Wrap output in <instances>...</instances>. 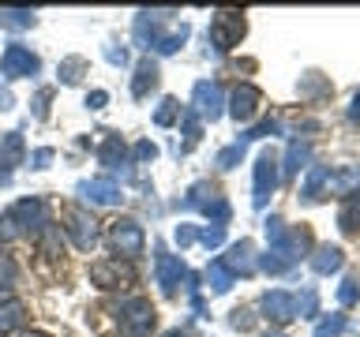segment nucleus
Masks as SVG:
<instances>
[{
    "mask_svg": "<svg viewBox=\"0 0 360 337\" xmlns=\"http://www.w3.org/2000/svg\"><path fill=\"white\" fill-rule=\"evenodd\" d=\"M162 15H169V11H139V15H135V41H139L143 49H154V53H176L188 38V27L180 22L173 34H162L158 30Z\"/></svg>",
    "mask_w": 360,
    "mask_h": 337,
    "instance_id": "f257e3e1",
    "label": "nucleus"
},
{
    "mask_svg": "<svg viewBox=\"0 0 360 337\" xmlns=\"http://www.w3.org/2000/svg\"><path fill=\"white\" fill-rule=\"evenodd\" d=\"M180 210H199V213H207V218H214V225L229 221V202H225L221 191L214 184H207V180H199V184L188 187V195L180 199Z\"/></svg>",
    "mask_w": 360,
    "mask_h": 337,
    "instance_id": "f03ea898",
    "label": "nucleus"
},
{
    "mask_svg": "<svg viewBox=\"0 0 360 337\" xmlns=\"http://www.w3.org/2000/svg\"><path fill=\"white\" fill-rule=\"evenodd\" d=\"M117 322H120V333L124 337H150L158 315L150 308V300L131 296V300H124L120 308H117Z\"/></svg>",
    "mask_w": 360,
    "mask_h": 337,
    "instance_id": "7ed1b4c3",
    "label": "nucleus"
},
{
    "mask_svg": "<svg viewBox=\"0 0 360 337\" xmlns=\"http://www.w3.org/2000/svg\"><path fill=\"white\" fill-rule=\"evenodd\" d=\"M278 176H281V161H278V154L274 150H263L255 157V206L263 210L270 195H274V187H278Z\"/></svg>",
    "mask_w": 360,
    "mask_h": 337,
    "instance_id": "20e7f679",
    "label": "nucleus"
},
{
    "mask_svg": "<svg viewBox=\"0 0 360 337\" xmlns=\"http://www.w3.org/2000/svg\"><path fill=\"white\" fill-rule=\"evenodd\" d=\"M244 38V15L240 11H218L210 22V41L218 53H229L233 45H240Z\"/></svg>",
    "mask_w": 360,
    "mask_h": 337,
    "instance_id": "39448f33",
    "label": "nucleus"
},
{
    "mask_svg": "<svg viewBox=\"0 0 360 337\" xmlns=\"http://www.w3.org/2000/svg\"><path fill=\"white\" fill-rule=\"evenodd\" d=\"M109 244L117 247V251H120L124 258L143 255V244H146L143 225H139V221H131V218H117V221L109 225Z\"/></svg>",
    "mask_w": 360,
    "mask_h": 337,
    "instance_id": "423d86ee",
    "label": "nucleus"
},
{
    "mask_svg": "<svg viewBox=\"0 0 360 337\" xmlns=\"http://www.w3.org/2000/svg\"><path fill=\"white\" fill-rule=\"evenodd\" d=\"M64 229H68V236H72V244L79 247V251H94L98 229H94V218H90L83 206H68L64 210Z\"/></svg>",
    "mask_w": 360,
    "mask_h": 337,
    "instance_id": "0eeeda50",
    "label": "nucleus"
},
{
    "mask_svg": "<svg viewBox=\"0 0 360 337\" xmlns=\"http://www.w3.org/2000/svg\"><path fill=\"white\" fill-rule=\"evenodd\" d=\"M38 67H41V60L27 49V45H19V41H11L4 49V56H0V75H4V79L38 75Z\"/></svg>",
    "mask_w": 360,
    "mask_h": 337,
    "instance_id": "6e6552de",
    "label": "nucleus"
},
{
    "mask_svg": "<svg viewBox=\"0 0 360 337\" xmlns=\"http://www.w3.org/2000/svg\"><path fill=\"white\" fill-rule=\"evenodd\" d=\"M221 86L210 83V79H202V83H195V90H191V112H195L199 120H218L221 117Z\"/></svg>",
    "mask_w": 360,
    "mask_h": 337,
    "instance_id": "1a4fd4ad",
    "label": "nucleus"
},
{
    "mask_svg": "<svg viewBox=\"0 0 360 337\" xmlns=\"http://www.w3.org/2000/svg\"><path fill=\"white\" fill-rule=\"evenodd\" d=\"M90 281H94L98 289H124L135 281V274H131V266L120 263V258H101V263L90 266Z\"/></svg>",
    "mask_w": 360,
    "mask_h": 337,
    "instance_id": "9d476101",
    "label": "nucleus"
},
{
    "mask_svg": "<svg viewBox=\"0 0 360 337\" xmlns=\"http://www.w3.org/2000/svg\"><path fill=\"white\" fill-rule=\"evenodd\" d=\"M259 109H263V94L252 86V83H240L233 90V101H229V117L236 124H248V120H255L259 117Z\"/></svg>",
    "mask_w": 360,
    "mask_h": 337,
    "instance_id": "9b49d317",
    "label": "nucleus"
},
{
    "mask_svg": "<svg viewBox=\"0 0 360 337\" xmlns=\"http://www.w3.org/2000/svg\"><path fill=\"white\" fill-rule=\"evenodd\" d=\"M22 154H27V146H22L19 131H4V135H0V184H8V180H11V168L22 161Z\"/></svg>",
    "mask_w": 360,
    "mask_h": 337,
    "instance_id": "f8f14e48",
    "label": "nucleus"
},
{
    "mask_svg": "<svg viewBox=\"0 0 360 337\" xmlns=\"http://www.w3.org/2000/svg\"><path fill=\"white\" fill-rule=\"evenodd\" d=\"M180 281H188L184 263H180L176 255H169V251H158V285H162L165 296H173Z\"/></svg>",
    "mask_w": 360,
    "mask_h": 337,
    "instance_id": "ddd939ff",
    "label": "nucleus"
},
{
    "mask_svg": "<svg viewBox=\"0 0 360 337\" xmlns=\"http://www.w3.org/2000/svg\"><path fill=\"white\" fill-rule=\"evenodd\" d=\"M11 218H15L19 232H41L45 229V206L41 199H22L11 206Z\"/></svg>",
    "mask_w": 360,
    "mask_h": 337,
    "instance_id": "4468645a",
    "label": "nucleus"
},
{
    "mask_svg": "<svg viewBox=\"0 0 360 337\" xmlns=\"http://www.w3.org/2000/svg\"><path fill=\"white\" fill-rule=\"evenodd\" d=\"M79 199H86L90 206H112V202H120V187L112 180H83Z\"/></svg>",
    "mask_w": 360,
    "mask_h": 337,
    "instance_id": "2eb2a0df",
    "label": "nucleus"
},
{
    "mask_svg": "<svg viewBox=\"0 0 360 337\" xmlns=\"http://www.w3.org/2000/svg\"><path fill=\"white\" fill-rule=\"evenodd\" d=\"M263 311H266V319H274V322H289V319H297V296L274 289L263 296Z\"/></svg>",
    "mask_w": 360,
    "mask_h": 337,
    "instance_id": "dca6fc26",
    "label": "nucleus"
},
{
    "mask_svg": "<svg viewBox=\"0 0 360 337\" xmlns=\"http://www.w3.org/2000/svg\"><path fill=\"white\" fill-rule=\"evenodd\" d=\"M221 263L229 266V274H233V277H236V274H244V277H248V274H255V266H259V263H255V247H252V240H236V244L229 247V255L221 258Z\"/></svg>",
    "mask_w": 360,
    "mask_h": 337,
    "instance_id": "f3484780",
    "label": "nucleus"
},
{
    "mask_svg": "<svg viewBox=\"0 0 360 337\" xmlns=\"http://www.w3.org/2000/svg\"><path fill=\"white\" fill-rule=\"evenodd\" d=\"M323 195H330V168L315 165L308 168V180H304V202H319Z\"/></svg>",
    "mask_w": 360,
    "mask_h": 337,
    "instance_id": "a211bd4d",
    "label": "nucleus"
},
{
    "mask_svg": "<svg viewBox=\"0 0 360 337\" xmlns=\"http://www.w3.org/2000/svg\"><path fill=\"white\" fill-rule=\"evenodd\" d=\"M158 86V64L146 56V60H139V67H135V79H131V98H146L150 90Z\"/></svg>",
    "mask_w": 360,
    "mask_h": 337,
    "instance_id": "6ab92c4d",
    "label": "nucleus"
},
{
    "mask_svg": "<svg viewBox=\"0 0 360 337\" xmlns=\"http://www.w3.org/2000/svg\"><path fill=\"white\" fill-rule=\"evenodd\" d=\"M124 157H128V150H124V139H120V135H109V139L98 146V161L105 165V168H120Z\"/></svg>",
    "mask_w": 360,
    "mask_h": 337,
    "instance_id": "aec40b11",
    "label": "nucleus"
},
{
    "mask_svg": "<svg viewBox=\"0 0 360 337\" xmlns=\"http://www.w3.org/2000/svg\"><path fill=\"white\" fill-rule=\"evenodd\" d=\"M308 157H311V146L300 143V139H292L289 150H285V165H281V173H285V176H297L300 168L308 165Z\"/></svg>",
    "mask_w": 360,
    "mask_h": 337,
    "instance_id": "412c9836",
    "label": "nucleus"
},
{
    "mask_svg": "<svg viewBox=\"0 0 360 337\" xmlns=\"http://www.w3.org/2000/svg\"><path fill=\"white\" fill-rule=\"evenodd\" d=\"M207 281H210V292H214V296H221V292L233 289V274H229V266H225L221 258H214V263L207 266Z\"/></svg>",
    "mask_w": 360,
    "mask_h": 337,
    "instance_id": "4be33fe9",
    "label": "nucleus"
},
{
    "mask_svg": "<svg viewBox=\"0 0 360 337\" xmlns=\"http://www.w3.org/2000/svg\"><path fill=\"white\" fill-rule=\"evenodd\" d=\"M338 266H342V251L330 247V244H323L319 251L311 255V270H315V274H334Z\"/></svg>",
    "mask_w": 360,
    "mask_h": 337,
    "instance_id": "5701e85b",
    "label": "nucleus"
},
{
    "mask_svg": "<svg viewBox=\"0 0 360 337\" xmlns=\"http://www.w3.org/2000/svg\"><path fill=\"white\" fill-rule=\"evenodd\" d=\"M338 225H342L345 232H356L360 229V191L345 195V206L338 210Z\"/></svg>",
    "mask_w": 360,
    "mask_h": 337,
    "instance_id": "b1692460",
    "label": "nucleus"
},
{
    "mask_svg": "<svg viewBox=\"0 0 360 337\" xmlns=\"http://www.w3.org/2000/svg\"><path fill=\"white\" fill-rule=\"evenodd\" d=\"M22 319H27V308H22L19 300H0V333L15 330Z\"/></svg>",
    "mask_w": 360,
    "mask_h": 337,
    "instance_id": "393cba45",
    "label": "nucleus"
},
{
    "mask_svg": "<svg viewBox=\"0 0 360 337\" xmlns=\"http://www.w3.org/2000/svg\"><path fill=\"white\" fill-rule=\"evenodd\" d=\"M0 27H4V30H30V27H34V11L0 8Z\"/></svg>",
    "mask_w": 360,
    "mask_h": 337,
    "instance_id": "a878e982",
    "label": "nucleus"
},
{
    "mask_svg": "<svg viewBox=\"0 0 360 337\" xmlns=\"http://www.w3.org/2000/svg\"><path fill=\"white\" fill-rule=\"evenodd\" d=\"M330 187L338 191V195H353V191H360V165H349L345 173L330 176Z\"/></svg>",
    "mask_w": 360,
    "mask_h": 337,
    "instance_id": "bb28decb",
    "label": "nucleus"
},
{
    "mask_svg": "<svg viewBox=\"0 0 360 337\" xmlns=\"http://www.w3.org/2000/svg\"><path fill=\"white\" fill-rule=\"evenodd\" d=\"M176 112H180V101L176 98H165L162 105H158V112H154V124H158V128H169V124L176 120Z\"/></svg>",
    "mask_w": 360,
    "mask_h": 337,
    "instance_id": "cd10ccee",
    "label": "nucleus"
},
{
    "mask_svg": "<svg viewBox=\"0 0 360 337\" xmlns=\"http://www.w3.org/2000/svg\"><path fill=\"white\" fill-rule=\"evenodd\" d=\"M315 311H319V296H315V289H304L297 296V315L300 319H315Z\"/></svg>",
    "mask_w": 360,
    "mask_h": 337,
    "instance_id": "c85d7f7f",
    "label": "nucleus"
},
{
    "mask_svg": "<svg viewBox=\"0 0 360 337\" xmlns=\"http://www.w3.org/2000/svg\"><path fill=\"white\" fill-rule=\"evenodd\" d=\"M345 333V319L342 315H330V319H323L319 326H315L311 337H342Z\"/></svg>",
    "mask_w": 360,
    "mask_h": 337,
    "instance_id": "c756f323",
    "label": "nucleus"
},
{
    "mask_svg": "<svg viewBox=\"0 0 360 337\" xmlns=\"http://www.w3.org/2000/svg\"><path fill=\"white\" fill-rule=\"evenodd\" d=\"M83 67H86L83 56H68V60L60 64V79L64 83H79V79H83Z\"/></svg>",
    "mask_w": 360,
    "mask_h": 337,
    "instance_id": "7c9ffc66",
    "label": "nucleus"
},
{
    "mask_svg": "<svg viewBox=\"0 0 360 337\" xmlns=\"http://www.w3.org/2000/svg\"><path fill=\"white\" fill-rule=\"evenodd\" d=\"M244 161V143H233V146H225V150L218 154V165L221 168H236Z\"/></svg>",
    "mask_w": 360,
    "mask_h": 337,
    "instance_id": "2f4dec72",
    "label": "nucleus"
},
{
    "mask_svg": "<svg viewBox=\"0 0 360 337\" xmlns=\"http://www.w3.org/2000/svg\"><path fill=\"white\" fill-rule=\"evenodd\" d=\"M356 300H360V281H356V277H345L342 289H338V303H342V308H349V303H356Z\"/></svg>",
    "mask_w": 360,
    "mask_h": 337,
    "instance_id": "473e14b6",
    "label": "nucleus"
},
{
    "mask_svg": "<svg viewBox=\"0 0 360 337\" xmlns=\"http://www.w3.org/2000/svg\"><path fill=\"white\" fill-rule=\"evenodd\" d=\"M195 240H202L207 247H218V244H225V225H214V229L207 225V229H199V232H195Z\"/></svg>",
    "mask_w": 360,
    "mask_h": 337,
    "instance_id": "72a5a7b5",
    "label": "nucleus"
},
{
    "mask_svg": "<svg viewBox=\"0 0 360 337\" xmlns=\"http://www.w3.org/2000/svg\"><path fill=\"white\" fill-rule=\"evenodd\" d=\"M300 94H330V83H326L323 75H308L300 83Z\"/></svg>",
    "mask_w": 360,
    "mask_h": 337,
    "instance_id": "f704fd0d",
    "label": "nucleus"
},
{
    "mask_svg": "<svg viewBox=\"0 0 360 337\" xmlns=\"http://www.w3.org/2000/svg\"><path fill=\"white\" fill-rule=\"evenodd\" d=\"M15 236H22L19 225H15V218H11V213H0V244L15 240Z\"/></svg>",
    "mask_w": 360,
    "mask_h": 337,
    "instance_id": "c9c22d12",
    "label": "nucleus"
},
{
    "mask_svg": "<svg viewBox=\"0 0 360 337\" xmlns=\"http://www.w3.org/2000/svg\"><path fill=\"white\" fill-rule=\"evenodd\" d=\"M49 98H53V90L45 86V90H38V98L30 101V105H34V117H38V120H45V117H49Z\"/></svg>",
    "mask_w": 360,
    "mask_h": 337,
    "instance_id": "e433bc0d",
    "label": "nucleus"
},
{
    "mask_svg": "<svg viewBox=\"0 0 360 337\" xmlns=\"http://www.w3.org/2000/svg\"><path fill=\"white\" fill-rule=\"evenodd\" d=\"M15 285V263L8 255H0V289H11Z\"/></svg>",
    "mask_w": 360,
    "mask_h": 337,
    "instance_id": "4c0bfd02",
    "label": "nucleus"
},
{
    "mask_svg": "<svg viewBox=\"0 0 360 337\" xmlns=\"http://www.w3.org/2000/svg\"><path fill=\"white\" fill-rule=\"evenodd\" d=\"M154 157H158V146L154 143H135V161H154Z\"/></svg>",
    "mask_w": 360,
    "mask_h": 337,
    "instance_id": "58836bf2",
    "label": "nucleus"
},
{
    "mask_svg": "<svg viewBox=\"0 0 360 337\" xmlns=\"http://www.w3.org/2000/svg\"><path fill=\"white\" fill-rule=\"evenodd\" d=\"M195 232H199L195 225H176V232H173V236H176V244H180V247H188V244H195Z\"/></svg>",
    "mask_w": 360,
    "mask_h": 337,
    "instance_id": "ea45409f",
    "label": "nucleus"
},
{
    "mask_svg": "<svg viewBox=\"0 0 360 337\" xmlns=\"http://www.w3.org/2000/svg\"><path fill=\"white\" fill-rule=\"evenodd\" d=\"M49 161H53V146H41V150L30 154V165L34 168H49Z\"/></svg>",
    "mask_w": 360,
    "mask_h": 337,
    "instance_id": "a19ab883",
    "label": "nucleus"
},
{
    "mask_svg": "<svg viewBox=\"0 0 360 337\" xmlns=\"http://www.w3.org/2000/svg\"><path fill=\"white\" fill-rule=\"evenodd\" d=\"M105 56H109L112 64H120V67L128 64V49H124V45H120V49H117V45H105Z\"/></svg>",
    "mask_w": 360,
    "mask_h": 337,
    "instance_id": "79ce46f5",
    "label": "nucleus"
},
{
    "mask_svg": "<svg viewBox=\"0 0 360 337\" xmlns=\"http://www.w3.org/2000/svg\"><path fill=\"white\" fill-rule=\"evenodd\" d=\"M229 322L236 326V330H252V315H248V311H233Z\"/></svg>",
    "mask_w": 360,
    "mask_h": 337,
    "instance_id": "37998d69",
    "label": "nucleus"
},
{
    "mask_svg": "<svg viewBox=\"0 0 360 337\" xmlns=\"http://www.w3.org/2000/svg\"><path fill=\"white\" fill-rule=\"evenodd\" d=\"M105 101H109V94H105V90H94V94L86 98V105H90V109H105Z\"/></svg>",
    "mask_w": 360,
    "mask_h": 337,
    "instance_id": "c03bdc74",
    "label": "nucleus"
},
{
    "mask_svg": "<svg viewBox=\"0 0 360 337\" xmlns=\"http://www.w3.org/2000/svg\"><path fill=\"white\" fill-rule=\"evenodd\" d=\"M11 105H15V101H11V94H8V90H0V109H11Z\"/></svg>",
    "mask_w": 360,
    "mask_h": 337,
    "instance_id": "a18cd8bd",
    "label": "nucleus"
},
{
    "mask_svg": "<svg viewBox=\"0 0 360 337\" xmlns=\"http://www.w3.org/2000/svg\"><path fill=\"white\" fill-rule=\"evenodd\" d=\"M353 117H360V90L353 94Z\"/></svg>",
    "mask_w": 360,
    "mask_h": 337,
    "instance_id": "49530a36",
    "label": "nucleus"
},
{
    "mask_svg": "<svg viewBox=\"0 0 360 337\" xmlns=\"http://www.w3.org/2000/svg\"><path fill=\"white\" fill-rule=\"evenodd\" d=\"M162 337H188V333H180V330H169V333H162Z\"/></svg>",
    "mask_w": 360,
    "mask_h": 337,
    "instance_id": "de8ad7c7",
    "label": "nucleus"
},
{
    "mask_svg": "<svg viewBox=\"0 0 360 337\" xmlns=\"http://www.w3.org/2000/svg\"><path fill=\"white\" fill-rule=\"evenodd\" d=\"M22 337H49V333H22Z\"/></svg>",
    "mask_w": 360,
    "mask_h": 337,
    "instance_id": "09e8293b",
    "label": "nucleus"
},
{
    "mask_svg": "<svg viewBox=\"0 0 360 337\" xmlns=\"http://www.w3.org/2000/svg\"><path fill=\"white\" fill-rule=\"evenodd\" d=\"M266 337H281V333H266Z\"/></svg>",
    "mask_w": 360,
    "mask_h": 337,
    "instance_id": "8fccbe9b",
    "label": "nucleus"
}]
</instances>
